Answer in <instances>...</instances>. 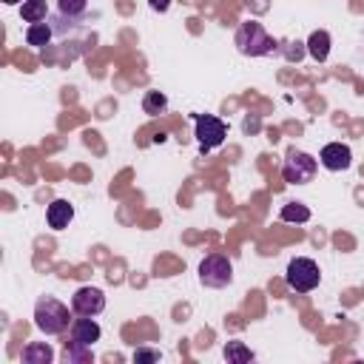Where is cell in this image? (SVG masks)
<instances>
[{
  "mask_svg": "<svg viewBox=\"0 0 364 364\" xmlns=\"http://www.w3.org/2000/svg\"><path fill=\"white\" fill-rule=\"evenodd\" d=\"M233 43H236L239 54H245V57H264V54H270V51L279 48V43H276V40L264 31V26L256 23V20L242 23V26L236 28Z\"/></svg>",
  "mask_w": 364,
  "mask_h": 364,
  "instance_id": "1",
  "label": "cell"
},
{
  "mask_svg": "<svg viewBox=\"0 0 364 364\" xmlns=\"http://www.w3.org/2000/svg\"><path fill=\"white\" fill-rule=\"evenodd\" d=\"M34 324L37 330H43L46 336H60L71 327V313L63 301H57L54 296H43L34 304Z\"/></svg>",
  "mask_w": 364,
  "mask_h": 364,
  "instance_id": "2",
  "label": "cell"
},
{
  "mask_svg": "<svg viewBox=\"0 0 364 364\" xmlns=\"http://www.w3.org/2000/svg\"><path fill=\"white\" fill-rule=\"evenodd\" d=\"M284 282H287V287L296 290V293H310V290L318 287L321 270H318V264H316L313 259L296 256V259H290V264H287V270H284Z\"/></svg>",
  "mask_w": 364,
  "mask_h": 364,
  "instance_id": "3",
  "label": "cell"
},
{
  "mask_svg": "<svg viewBox=\"0 0 364 364\" xmlns=\"http://www.w3.org/2000/svg\"><path fill=\"white\" fill-rule=\"evenodd\" d=\"M316 168H318L316 156H310V154H304L299 148H290L284 154V162H282V176L290 185H307V182H313Z\"/></svg>",
  "mask_w": 364,
  "mask_h": 364,
  "instance_id": "4",
  "label": "cell"
},
{
  "mask_svg": "<svg viewBox=\"0 0 364 364\" xmlns=\"http://www.w3.org/2000/svg\"><path fill=\"white\" fill-rule=\"evenodd\" d=\"M199 282L205 287H216V290L219 287H228L233 282V264H230V259L222 256V253L205 256L199 262Z\"/></svg>",
  "mask_w": 364,
  "mask_h": 364,
  "instance_id": "5",
  "label": "cell"
},
{
  "mask_svg": "<svg viewBox=\"0 0 364 364\" xmlns=\"http://www.w3.org/2000/svg\"><path fill=\"white\" fill-rule=\"evenodd\" d=\"M228 136V125L213 117V114H196V139L202 145V151H210V148H219Z\"/></svg>",
  "mask_w": 364,
  "mask_h": 364,
  "instance_id": "6",
  "label": "cell"
},
{
  "mask_svg": "<svg viewBox=\"0 0 364 364\" xmlns=\"http://www.w3.org/2000/svg\"><path fill=\"white\" fill-rule=\"evenodd\" d=\"M71 310L77 316H100L105 310V293L100 287H77L74 296H71Z\"/></svg>",
  "mask_w": 364,
  "mask_h": 364,
  "instance_id": "7",
  "label": "cell"
},
{
  "mask_svg": "<svg viewBox=\"0 0 364 364\" xmlns=\"http://www.w3.org/2000/svg\"><path fill=\"white\" fill-rule=\"evenodd\" d=\"M318 162L327 168V171H347L353 165V151L350 145L344 142H327L318 154Z\"/></svg>",
  "mask_w": 364,
  "mask_h": 364,
  "instance_id": "8",
  "label": "cell"
},
{
  "mask_svg": "<svg viewBox=\"0 0 364 364\" xmlns=\"http://www.w3.org/2000/svg\"><path fill=\"white\" fill-rule=\"evenodd\" d=\"M68 333H71V341H80V344H94V341H100V336H102V330H100V324L94 321V316H80V318H74L71 321V327H68Z\"/></svg>",
  "mask_w": 364,
  "mask_h": 364,
  "instance_id": "9",
  "label": "cell"
},
{
  "mask_svg": "<svg viewBox=\"0 0 364 364\" xmlns=\"http://www.w3.org/2000/svg\"><path fill=\"white\" fill-rule=\"evenodd\" d=\"M46 219H48V225H51L54 230H63V228H68V222L74 219V208H71L65 199H54V202L48 205V210H46Z\"/></svg>",
  "mask_w": 364,
  "mask_h": 364,
  "instance_id": "10",
  "label": "cell"
},
{
  "mask_svg": "<svg viewBox=\"0 0 364 364\" xmlns=\"http://www.w3.org/2000/svg\"><path fill=\"white\" fill-rule=\"evenodd\" d=\"M307 51L316 63H324L330 57V34L324 28H316L310 37H307Z\"/></svg>",
  "mask_w": 364,
  "mask_h": 364,
  "instance_id": "11",
  "label": "cell"
},
{
  "mask_svg": "<svg viewBox=\"0 0 364 364\" xmlns=\"http://www.w3.org/2000/svg\"><path fill=\"white\" fill-rule=\"evenodd\" d=\"M26 364H51L54 358V350L46 344V341H34L28 347H23V355H20Z\"/></svg>",
  "mask_w": 364,
  "mask_h": 364,
  "instance_id": "12",
  "label": "cell"
},
{
  "mask_svg": "<svg viewBox=\"0 0 364 364\" xmlns=\"http://www.w3.org/2000/svg\"><path fill=\"white\" fill-rule=\"evenodd\" d=\"M48 40H51V26L43 20V23H28V28H26V43L28 46H48Z\"/></svg>",
  "mask_w": 364,
  "mask_h": 364,
  "instance_id": "13",
  "label": "cell"
},
{
  "mask_svg": "<svg viewBox=\"0 0 364 364\" xmlns=\"http://www.w3.org/2000/svg\"><path fill=\"white\" fill-rule=\"evenodd\" d=\"M63 358H65L68 364H85V361H91V358H94V353H91V347H88V344L68 341V344H65V350H63Z\"/></svg>",
  "mask_w": 364,
  "mask_h": 364,
  "instance_id": "14",
  "label": "cell"
},
{
  "mask_svg": "<svg viewBox=\"0 0 364 364\" xmlns=\"http://www.w3.org/2000/svg\"><path fill=\"white\" fill-rule=\"evenodd\" d=\"M46 14H48L46 0H26V3L20 6V17H23L26 23H43Z\"/></svg>",
  "mask_w": 364,
  "mask_h": 364,
  "instance_id": "15",
  "label": "cell"
},
{
  "mask_svg": "<svg viewBox=\"0 0 364 364\" xmlns=\"http://www.w3.org/2000/svg\"><path fill=\"white\" fill-rule=\"evenodd\" d=\"M225 358L230 364H245V361H253V350L245 347V341H228L225 344Z\"/></svg>",
  "mask_w": 364,
  "mask_h": 364,
  "instance_id": "16",
  "label": "cell"
},
{
  "mask_svg": "<svg viewBox=\"0 0 364 364\" xmlns=\"http://www.w3.org/2000/svg\"><path fill=\"white\" fill-rule=\"evenodd\" d=\"M165 108H168V97H165V94H159V91H148V94L142 97V111H145V114L159 117V114H165Z\"/></svg>",
  "mask_w": 364,
  "mask_h": 364,
  "instance_id": "17",
  "label": "cell"
},
{
  "mask_svg": "<svg viewBox=\"0 0 364 364\" xmlns=\"http://www.w3.org/2000/svg\"><path fill=\"white\" fill-rule=\"evenodd\" d=\"M282 222H307L310 219V208L307 205H301V202H287V205H282Z\"/></svg>",
  "mask_w": 364,
  "mask_h": 364,
  "instance_id": "18",
  "label": "cell"
},
{
  "mask_svg": "<svg viewBox=\"0 0 364 364\" xmlns=\"http://www.w3.org/2000/svg\"><path fill=\"white\" fill-rule=\"evenodd\" d=\"M57 9H60V14H63V17L77 20V17H82V14H85L88 0H57Z\"/></svg>",
  "mask_w": 364,
  "mask_h": 364,
  "instance_id": "19",
  "label": "cell"
},
{
  "mask_svg": "<svg viewBox=\"0 0 364 364\" xmlns=\"http://www.w3.org/2000/svg\"><path fill=\"white\" fill-rule=\"evenodd\" d=\"M134 358H136V361H159V353H156V350H136Z\"/></svg>",
  "mask_w": 364,
  "mask_h": 364,
  "instance_id": "20",
  "label": "cell"
},
{
  "mask_svg": "<svg viewBox=\"0 0 364 364\" xmlns=\"http://www.w3.org/2000/svg\"><path fill=\"white\" fill-rule=\"evenodd\" d=\"M148 3H151L154 11H165V9L171 6V0H148Z\"/></svg>",
  "mask_w": 364,
  "mask_h": 364,
  "instance_id": "21",
  "label": "cell"
},
{
  "mask_svg": "<svg viewBox=\"0 0 364 364\" xmlns=\"http://www.w3.org/2000/svg\"><path fill=\"white\" fill-rule=\"evenodd\" d=\"M6 6H17V3H26V0H3Z\"/></svg>",
  "mask_w": 364,
  "mask_h": 364,
  "instance_id": "22",
  "label": "cell"
}]
</instances>
